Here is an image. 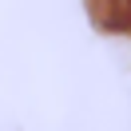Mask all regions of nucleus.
Segmentation results:
<instances>
[{"mask_svg": "<svg viewBox=\"0 0 131 131\" xmlns=\"http://www.w3.org/2000/svg\"><path fill=\"white\" fill-rule=\"evenodd\" d=\"M127 4H131V0H127Z\"/></svg>", "mask_w": 131, "mask_h": 131, "instance_id": "1", "label": "nucleus"}]
</instances>
